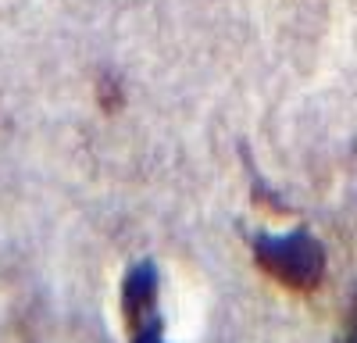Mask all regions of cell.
Listing matches in <instances>:
<instances>
[{
	"label": "cell",
	"instance_id": "6da1fadb",
	"mask_svg": "<svg viewBox=\"0 0 357 343\" xmlns=\"http://www.w3.org/2000/svg\"><path fill=\"white\" fill-rule=\"evenodd\" d=\"M254 257L264 275L289 286L296 294H311L325 279L329 268V254L321 240L307 229H293V233H254L250 236Z\"/></svg>",
	"mask_w": 357,
	"mask_h": 343
},
{
	"label": "cell",
	"instance_id": "7a4b0ae2",
	"mask_svg": "<svg viewBox=\"0 0 357 343\" xmlns=\"http://www.w3.org/2000/svg\"><path fill=\"white\" fill-rule=\"evenodd\" d=\"M161 272L151 257L129 265L122 279V314L129 343H168L165 340V319H161Z\"/></svg>",
	"mask_w": 357,
	"mask_h": 343
},
{
	"label": "cell",
	"instance_id": "3957f363",
	"mask_svg": "<svg viewBox=\"0 0 357 343\" xmlns=\"http://www.w3.org/2000/svg\"><path fill=\"white\" fill-rule=\"evenodd\" d=\"M340 343H357V300L350 307V319H347V329H343V340Z\"/></svg>",
	"mask_w": 357,
	"mask_h": 343
}]
</instances>
